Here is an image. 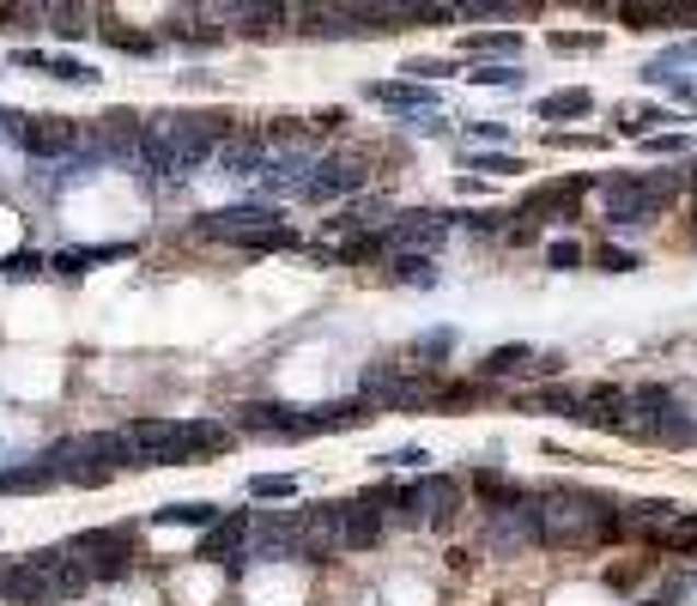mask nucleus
<instances>
[{
  "mask_svg": "<svg viewBox=\"0 0 697 606\" xmlns=\"http://www.w3.org/2000/svg\"><path fill=\"white\" fill-rule=\"evenodd\" d=\"M231 133V116H195V109H159L140 121V164L164 176H195Z\"/></svg>",
  "mask_w": 697,
  "mask_h": 606,
  "instance_id": "f257e3e1",
  "label": "nucleus"
},
{
  "mask_svg": "<svg viewBox=\"0 0 697 606\" xmlns=\"http://www.w3.org/2000/svg\"><path fill=\"white\" fill-rule=\"evenodd\" d=\"M534 527L546 546H570V552H582V546H606L625 534V515L613 510L606 498H594V491H546V498L534 503Z\"/></svg>",
  "mask_w": 697,
  "mask_h": 606,
  "instance_id": "f03ea898",
  "label": "nucleus"
},
{
  "mask_svg": "<svg viewBox=\"0 0 697 606\" xmlns=\"http://www.w3.org/2000/svg\"><path fill=\"white\" fill-rule=\"evenodd\" d=\"M121 436H128V448H133V467H183V462L212 455V448H231V431L212 424V419H195V424L133 419Z\"/></svg>",
  "mask_w": 697,
  "mask_h": 606,
  "instance_id": "7ed1b4c3",
  "label": "nucleus"
},
{
  "mask_svg": "<svg viewBox=\"0 0 697 606\" xmlns=\"http://www.w3.org/2000/svg\"><path fill=\"white\" fill-rule=\"evenodd\" d=\"M92 588V576H85L80 564H73V552H31L19 558V564L0 570V601L7 606H49V601H73V594Z\"/></svg>",
  "mask_w": 697,
  "mask_h": 606,
  "instance_id": "20e7f679",
  "label": "nucleus"
},
{
  "mask_svg": "<svg viewBox=\"0 0 697 606\" xmlns=\"http://www.w3.org/2000/svg\"><path fill=\"white\" fill-rule=\"evenodd\" d=\"M382 540V503L358 498V503H316L303 515V546L310 558H334V552H370Z\"/></svg>",
  "mask_w": 697,
  "mask_h": 606,
  "instance_id": "39448f33",
  "label": "nucleus"
},
{
  "mask_svg": "<svg viewBox=\"0 0 697 606\" xmlns=\"http://www.w3.org/2000/svg\"><path fill=\"white\" fill-rule=\"evenodd\" d=\"M685 176L679 171H649V176H618V183L601 188L606 200V224L613 231H637V224H649L655 212H667L673 200H679Z\"/></svg>",
  "mask_w": 697,
  "mask_h": 606,
  "instance_id": "423d86ee",
  "label": "nucleus"
},
{
  "mask_svg": "<svg viewBox=\"0 0 697 606\" xmlns=\"http://www.w3.org/2000/svg\"><path fill=\"white\" fill-rule=\"evenodd\" d=\"M200 237H219V243H237L249 255H274V249H291V224H279L267 207H219V212H200L195 224Z\"/></svg>",
  "mask_w": 697,
  "mask_h": 606,
  "instance_id": "0eeeda50",
  "label": "nucleus"
},
{
  "mask_svg": "<svg viewBox=\"0 0 697 606\" xmlns=\"http://www.w3.org/2000/svg\"><path fill=\"white\" fill-rule=\"evenodd\" d=\"M43 467H49V479H67V486H104L109 474H116V462L104 455V431L97 436H61L55 448H43L37 455Z\"/></svg>",
  "mask_w": 697,
  "mask_h": 606,
  "instance_id": "6e6552de",
  "label": "nucleus"
},
{
  "mask_svg": "<svg viewBox=\"0 0 697 606\" xmlns=\"http://www.w3.org/2000/svg\"><path fill=\"white\" fill-rule=\"evenodd\" d=\"M73 564L85 570L92 582H116L133 570V540H128V527H85V534H73Z\"/></svg>",
  "mask_w": 697,
  "mask_h": 606,
  "instance_id": "1a4fd4ad",
  "label": "nucleus"
},
{
  "mask_svg": "<svg viewBox=\"0 0 697 606\" xmlns=\"http://www.w3.org/2000/svg\"><path fill=\"white\" fill-rule=\"evenodd\" d=\"M237 431L279 436V443H303V436H322V424H316V407H291V400H249V407H237Z\"/></svg>",
  "mask_w": 697,
  "mask_h": 606,
  "instance_id": "9d476101",
  "label": "nucleus"
},
{
  "mask_svg": "<svg viewBox=\"0 0 697 606\" xmlns=\"http://www.w3.org/2000/svg\"><path fill=\"white\" fill-rule=\"evenodd\" d=\"M631 407L643 412V424L637 431H649V436H661V443H692L697 436V424L685 419V407H679V395L673 388H631Z\"/></svg>",
  "mask_w": 697,
  "mask_h": 606,
  "instance_id": "9b49d317",
  "label": "nucleus"
},
{
  "mask_svg": "<svg viewBox=\"0 0 697 606\" xmlns=\"http://www.w3.org/2000/svg\"><path fill=\"white\" fill-rule=\"evenodd\" d=\"M249 534H255V552H243V558H310L298 510H267L262 522H249Z\"/></svg>",
  "mask_w": 697,
  "mask_h": 606,
  "instance_id": "f8f14e48",
  "label": "nucleus"
},
{
  "mask_svg": "<svg viewBox=\"0 0 697 606\" xmlns=\"http://www.w3.org/2000/svg\"><path fill=\"white\" fill-rule=\"evenodd\" d=\"M358 13L376 37H388L407 25H443V0H358Z\"/></svg>",
  "mask_w": 697,
  "mask_h": 606,
  "instance_id": "ddd939ff",
  "label": "nucleus"
},
{
  "mask_svg": "<svg viewBox=\"0 0 697 606\" xmlns=\"http://www.w3.org/2000/svg\"><path fill=\"white\" fill-rule=\"evenodd\" d=\"M224 19H231V31L249 43H267V37H286L291 31V13L286 0H219Z\"/></svg>",
  "mask_w": 697,
  "mask_h": 606,
  "instance_id": "4468645a",
  "label": "nucleus"
},
{
  "mask_svg": "<svg viewBox=\"0 0 697 606\" xmlns=\"http://www.w3.org/2000/svg\"><path fill=\"white\" fill-rule=\"evenodd\" d=\"M19 145H25L31 159H67V152L85 145V133H80V121H67V116H25Z\"/></svg>",
  "mask_w": 697,
  "mask_h": 606,
  "instance_id": "2eb2a0df",
  "label": "nucleus"
},
{
  "mask_svg": "<svg viewBox=\"0 0 697 606\" xmlns=\"http://www.w3.org/2000/svg\"><path fill=\"white\" fill-rule=\"evenodd\" d=\"M449 237V212H400L395 224H382V249H437Z\"/></svg>",
  "mask_w": 697,
  "mask_h": 606,
  "instance_id": "dca6fc26",
  "label": "nucleus"
},
{
  "mask_svg": "<svg viewBox=\"0 0 697 606\" xmlns=\"http://www.w3.org/2000/svg\"><path fill=\"white\" fill-rule=\"evenodd\" d=\"M577 424H594V431H631V388H613V383L582 388Z\"/></svg>",
  "mask_w": 697,
  "mask_h": 606,
  "instance_id": "f3484780",
  "label": "nucleus"
},
{
  "mask_svg": "<svg viewBox=\"0 0 697 606\" xmlns=\"http://www.w3.org/2000/svg\"><path fill=\"white\" fill-rule=\"evenodd\" d=\"M413 503H419V522L425 527H449L461 510V486L449 474H419L413 479Z\"/></svg>",
  "mask_w": 697,
  "mask_h": 606,
  "instance_id": "a211bd4d",
  "label": "nucleus"
},
{
  "mask_svg": "<svg viewBox=\"0 0 697 606\" xmlns=\"http://www.w3.org/2000/svg\"><path fill=\"white\" fill-rule=\"evenodd\" d=\"M310 171H316V152L310 145H286V152H267V164L255 176H262L267 195H298Z\"/></svg>",
  "mask_w": 697,
  "mask_h": 606,
  "instance_id": "6ab92c4d",
  "label": "nucleus"
},
{
  "mask_svg": "<svg viewBox=\"0 0 697 606\" xmlns=\"http://www.w3.org/2000/svg\"><path fill=\"white\" fill-rule=\"evenodd\" d=\"M243 540H249V515H212L207 522V534H200V552L195 558H212V564H231L237 570L243 564Z\"/></svg>",
  "mask_w": 697,
  "mask_h": 606,
  "instance_id": "aec40b11",
  "label": "nucleus"
},
{
  "mask_svg": "<svg viewBox=\"0 0 697 606\" xmlns=\"http://www.w3.org/2000/svg\"><path fill=\"white\" fill-rule=\"evenodd\" d=\"M589 188V176H570V183H546L522 200V219H577V200Z\"/></svg>",
  "mask_w": 697,
  "mask_h": 606,
  "instance_id": "412c9836",
  "label": "nucleus"
},
{
  "mask_svg": "<svg viewBox=\"0 0 697 606\" xmlns=\"http://www.w3.org/2000/svg\"><path fill=\"white\" fill-rule=\"evenodd\" d=\"M352 188H364V171H358V164H346V159H340V164H322V159H316V171L303 176L298 195L322 207V200H340V195H352Z\"/></svg>",
  "mask_w": 697,
  "mask_h": 606,
  "instance_id": "4be33fe9",
  "label": "nucleus"
},
{
  "mask_svg": "<svg viewBox=\"0 0 697 606\" xmlns=\"http://www.w3.org/2000/svg\"><path fill=\"white\" fill-rule=\"evenodd\" d=\"M370 104L382 109H400V116H419V109H437V92L431 80H382V85H364Z\"/></svg>",
  "mask_w": 697,
  "mask_h": 606,
  "instance_id": "5701e85b",
  "label": "nucleus"
},
{
  "mask_svg": "<svg viewBox=\"0 0 697 606\" xmlns=\"http://www.w3.org/2000/svg\"><path fill=\"white\" fill-rule=\"evenodd\" d=\"M212 159L224 164V176H255L267 164V133H224Z\"/></svg>",
  "mask_w": 697,
  "mask_h": 606,
  "instance_id": "b1692460",
  "label": "nucleus"
},
{
  "mask_svg": "<svg viewBox=\"0 0 697 606\" xmlns=\"http://www.w3.org/2000/svg\"><path fill=\"white\" fill-rule=\"evenodd\" d=\"M97 152H109V159H140V116H133V109H109V116L97 121Z\"/></svg>",
  "mask_w": 697,
  "mask_h": 606,
  "instance_id": "393cba45",
  "label": "nucleus"
},
{
  "mask_svg": "<svg viewBox=\"0 0 697 606\" xmlns=\"http://www.w3.org/2000/svg\"><path fill=\"white\" fill-rule=\"evenodd\" d=\"M19 67H37V73H49V80H61V85H97V73L85 61H73V55H37V49H19L13 55Z\"/></svg>",
  "mask_w": 697,
  "mask_h": 606,
  "instance_id": "a878e982",
  "label": "nucleus"
},
{
  "mask_svg": "<svg viewBox=\"0 0 697 606\" xmlns=\"http://www.w3.org/2000/svg\"><path fill=\"white\" fill-rule=\"evenodd\" d=\"M618 25L625 31H667L673 0H618Z\"/></svg>",
  "mask_w": 697,
  "mask_h": 606,
  "instance_id": "bb28decb",
  "label": "nucleus"
},
{
  "mask_svg": "<svg viewBox=\"0 0 697 606\" xmlns=\"http://www.w3.org/2000/svg\"><path fill=\"white\" fill-rule=\"evenodd\" d=\"M655 546H661V552H673V558H692V552H697V515H679V510H673L667 522L655 527Z\"/></svg>",
  "mask_w": 697,
  "mask_h": 606,
  "instance_id": "cd10ccee",
  "label": "nucleus"
},
{
  "mask_svg": "<svg viewBox=\"0 0 697 606\" xmlns=\"http://www.w3.org/2000/svg\"><path fill=\"white\" fill-rule=\"evenodd\" d=\"M539 121H558V116H594V92H582V85H570V92H553L534 104Z\"/></svg>",
  "mask_w": 697,
  "mask_h": 606,
  "instance_id": "c85d7f7f",
  "label": "nucleus"
},
{
  "mask_svg": "<svg viewBox=\"0 0 697 606\" xmlns=\"http://www.w3.org/2000/svg\"><path fill=\"white\" fill-rule=\"evenodd\" d=\"M49 31L55 37H85V31H92V0H55Z\"/></svg>",
  "mask_w": 697,
  "mask_h": 606,
  "instance_id": "c756f323",
  "label": "nucleus"
},
{
  "mask_svg": "<svg viewBox=\"0 0 697 606\" xmlns=\"http://www.w3.org/2000/svg\"><path fill=\"white\" fill-rule=\"evenodd\" d=\"M364 419H370V400H328V407H316L322 431H358Z\"/></svg>",
  "mask_w": 697,
  "mask_h": 606,
  "instance_id": "7c9ffc66",
  "label": "nucleus"
},
{
  "mask_svg": "<svg viewBox=\"0 0 697 606\" xmlns=\"http://www.w3.org/2000/svg\"><path fill=\"white\" fill-rule=\"evenodd\" d=\"M685 61H697V43H679V49H667V55H655V61H643V80H649V85H673V80H685V73H679Z\"/></svg>",
  "mask_w": 697,
  "mask_h": 606,
  "instance_id": "2f4dec72",
  "label": "nucleus"
},
{
  "mask_svg": "<svg viewBox=\"0 0 697 606\" xmlns=\"http://www.w3.org/2000/svg\"><path fill=\"white\" fill-rule=\"evenodd\" d=\"M212 515H219V503H164V510H152V522L159 527H207Z\"/></svg>",
  "mask_w": 697,
  "mask_h": 606,
  "instance_id": "473e14b6",
  "label": "nucleus"
},
{
  "mask_svg": "<svg viewBox=\"0 0 697 606\" xmlns=\"http://www.w3.org/2000/svg\"><path fill=\"white\" fill-rule=\"evenodd\" d=\"M467 55H515L522 61V31H479V37L461 43Z\"/></svg>",
  "mask_w": 697,
  "mask_h": 606,
  "instance_id": "72a5a7b5",
  "label": "nucleus"
},
{
  "mask_svg": "<svg viewBox=\"0 0 697 606\" xmlns=\"http://www.w3.org/2000/svg\"><path fill=\"white\" fill-rule=\"evenodd\" d=\"M395 279H400V285H437L431 255H419V249H395Z\"/></svg>",
  "mask_w": 697,
  "mask_h": 606,
  "instance_id": "f704fd0d",
  "label": "nucleus"
},
{
  "mask_svg": "<svg viewBox=\"0 0 697 606\" xmlns=\"http://www.w3.org/2000/svg\"><path fill=\"white\" fill-rule=\"evenodd\" d=\"M116 255H128V249H67V255H55L49 267H55V273H67V279H80L92 261H116Z\"/></svg>",
  "mask_w": 697,
  "mask_h": 606,
  "instance_id": "c9c22d12",
  "label": "nucleus"
},
{
  "mask_svg": "<svg viewBox=\"0 0 697 606\" xmlns=\"http://www.w3.org/2000/svg\"><path fill=\"white\" fill-rule=\"evenodd\" d=\"M527 364H534V346H498L479 370H486V376H515V370H527Z\"/></svg>",
  "mask_w": 697,
  "mask_h": 606,
  "instance_id": "e433bc0d",
  "label": "nucleus"
},
{
  "mask_svg": "<svg viewBox=\"0 0 697 606\" xmlns=\"http://www.w3.org/2000/svg\"><path fill=\"white\" fill-rule=\"evenodd\" d=\"M443 13H461V19H510L515 0H443Z\"/></svg>",
  "mask_w": 697,
  "mask_h": 606,
  "instance_id": "4c0bfd02",
  "label": "nucleus"
},
{
  "mask_svg": "<svg viewBox=\"0 0 697 606\" xmlns=\"http://www.w3.org/2000/svg\"><path fill=\"white\" fill-rule=\"evenodd\" d=\"M303 479L298 474H255L249 479V498H298Z\"/></svg>",
  "mask_w": 697,
  "mask_h": 606,
  "instance_id": "58836bf2",
  "label": "nucleus"
},
{
  "mask_svg": "<svg viewBox=\"0 0 697 606\" xmlns=\"http://www.w3.org/2000/svg\"><path fill=\"white\" fill-rule=\"evenodd\" d=\"M474 85H498V92H522V67L515 61H498V67H479V73H467Z\"/></svg>",
  "mask_w": 697,
  "mask_h": 606,
  "instance_id": "ea45409f",
  "label": "nucleus"
},
{
  "mask_svg": "<svg viewBox=\"0 0 697 606\" xmlns=\"http://www.w3.org/2000/svg\"><path fill=\"white\" fill-rule=\"evenodd\" d=\"M97 37H104L109 49H128V55H152V49H159L152 37H140V31H121V25H104Z\"/></svg>",
  "mask_w": 697,
  "mask_h": 606,
  "instance_id": "a19ab883",
  "label": "nucleus"
},
{
  "mask_svg": "<svg viewBox=\"0 0 697 606\" xmlns=\"http://www.w3.org/2000/svg\"><path fill=\"white\" fill-rule=\"evenodd\" d=\"M474 491L491 503V510H498V503H510V498H522V491H515L503 474H474Z\"/></svg>",
  "mask_w": 697,
  "mask_h": 606,
  "instance_id": "79ce46f5",
  "label": "nucleus"
},
{
  "mask_svg": "<svg viewBox=\"0 0 697 606\" xmlns=\"http://www.w3.org/2000/svg\"><path fill=\"white\" fill-rule=\"evenodd\" d=\"M539 407H553V412H565V419H577L582 412V388H546V395H534Z\"/></svg>",
  "mask_w": 697,
  "mask_h": 606,
  "instance_id": "37998d69",
  "label": "nucleus"
},
{
  "mask_svg": "<svg viewBox=\"0 0 697 606\" xmlns=\"http://www.w3.org/2000/svg\"><path fill=\"white\" fill-rule=\"evenodd\" d=\"M0 273H7V279H37L43 273V255L37 249H19V255H7V261H0Z\"/></svg>",
  "mask_w": 697,
  "mask_h": 606,
  "instance_id": "c03bdc74",
  "label": "nucleus"
},
{
  "mask_svg": "<svg viewBox=\"0 0 697 606\" xmlns=\"http://www.w3.org/2000/svg\"><path fill=\"white\" fill-rule=\"evenodd\" d=\"M655 121H673V116L667 109H625V133H631V140L637 133H655Z\"/></svg>",
  "mask_w": 697,
  "mask_h": 606,
  "instance_id": "a18cd8bd",
  "label": "nucleus"
},
{
  "mask_svg": "<svg viewBox=\"0 0 697 606\" xmlns=\"http://www.w3.org/2000/svg\"><path fill=\"white\" fill-rule=\"evenodd\" d=\"M637 267H643V261H637L631 249H613V243L601 249V273H637Z\"/></svg>",
  "mask_w": 697,
  "mask_h": 606,
  "instance_id": "49530a36",
  "label": "nucleus"
},
{
  "mask_svg": "<svg viewBox=\"0 0 697 606\" xmlns=\"http://www.w3.org/2000/svg\"><path fill=\"white\" fill-rule=\"evenodd\" d=\"M553 49L558 55H582V49H601V37H582V31H553Z\"/></svg>",
  "mask_w": 697,
  "mask_h": 606,
  "instance_id": "de8ad7c7",
  "label": "nucleus"
},
{
  "mask_svg": "<svg viewBox=\"0 0 697 606\" xmlns=\"http://www.w3.org/2000/svg\"><path fill=\"white\" fill-rule=\"evenodd\" d=\"M637 145H643V152H685V133H637Z\"/></svg>",
  "mask_w": 697,
  "mask_h": 606,
  "instance_id": "09e8293b",
  "label": "nucleus"
},
{
  "mask_svg": "<svg viewBox=\"0 0 697 606\" xmlns=\"http://www.w3.org/2000/svg\"><path fill=\"white\" fill-rule=\"evenodd\" d=\"M467 171H486V176H503V171H522V159H503V152H486V159H474Z\"/></svg>",
  "mask_w": 697,
  "mask_h": 606,
  "instance_id": "8fccbe9b",
  "label": "nucleus"
},
{
  "mask_svg": "<svg viewBox=\"0 0 697 606\" xmlns=\"http://www.w3.org/2000/svg\"><path fill=\"white\" fill-rule=\"evenodd\" d=\"M400 73H407V80H443V73H449V61H407Z\"/></svg>",
  "mask_w": 697,
  "mask_h": 606,
  "instance_id": "3c124183",
  "label": "nucleus"
},
{
  "mask_svg": "<svg viewBox=\"0 0 697 606\" xmlns=\"http://www.w3.org/2000/svg\"><path fill=\"white\" fill-rule=\"evenodd\" d=\"M449 346H455V334H425V340H419V358H443Z\"/></svg>",
  "mask_w": 697,
  "mask_h": 606,
  "instance_id": "603ef678",
  "label": "nucleus"
},
{
  "mask_svg": "<svg viewBox=\"0 0 697 606\" xmlns=\"http://www.w3.org/2000/svg\"><path fill=\"white\" fill-rule=\"evenodd\" d=\"M577 261H582V243H570V237L553 243V267H577Z\"/></svg>",
  "mask_w": 697,
  "mask_h": 606,
  "instance_id": "864d4df0",
  "label": "nucleus"
},
{
  "mask_svg": "<svg viewBox=\"0 0 697 606\" xmlns=\"http://www.w3.org/2000/svg\"><path fill=\"white\" fill-rule=\"evenodd\" d=\"M467 133H474V140H491V145H498V140H510V128H503V121H474Z\"/></svg>",
  "mask_w": 697,
  "mask_h": 606,
  "instance_id": "5fc2aeb1",
  "label": "nucleus"
},
{
  "mask_svg": "<svg viewBox=\"0 0 697 606\" xmlns=\"http://www.w3.org/2000/svg\"><path fill=\"white\" fill-rule=\"evenodd\" d=\"M419 462H431L425 448H395V455H388V467H419Z\"/></svg>",
  "mask_w": 697,
  "mask_h": 606,
  "instance_id": "6e6d98bb",
  "label": "nucleus"
},
{
  "mask_svg": "<svg viewBox=\"0 0 697 606\" xmlns=\"http://www.w3.org/2000/svg\"><path fill=\"white\" fill-rule=\"evenodd\" d=\"M679 594H685V576H673V582H667V588H661V594H655V601H643V606H673V601H679Z\"/></svg>",
  "mask_w": 697,
  "mask_h": 606,
  "instance_id": "4d7b16f0",
  "label": "nucleus"
},
{
  "mask_svg": "<svg viewBox=\"0 0 697 606\" xmlns=\"http://www.w3.org/2000/svg\"><path fill=\"white\" fill-rule=\"evenodd\" d=\"M673 25H697V0H673Z\"/></svg>",
  "mask_w": 697,
  "mask_h": 606,
  "instance_id": "13d9d810",
  "label": "nucleus"
},
{
  "mask_svg": "<svg viewBox=\"0 0 697 606\" xmlns=\"http://www.w3.org/2000/svg\"><path fill=\"white\" fill-rule=\"evenodd\" d=\"M673 97H685V104H697V80H673Z\"/></svg>",
  "mask_w": 697,
  "mask_h": 606,
  "instance_id": "bf43d9fd",
  "label": "nucleus"
}]
</instances>
